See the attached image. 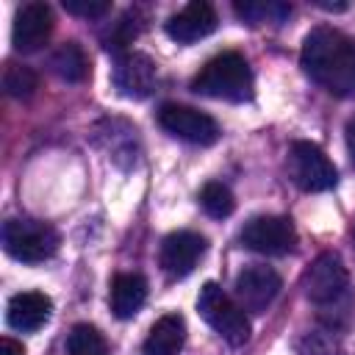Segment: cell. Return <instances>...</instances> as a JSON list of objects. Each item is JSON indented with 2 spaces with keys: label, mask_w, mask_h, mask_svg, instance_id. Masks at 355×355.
Wrapping results in <instances>:
<instances>
[{
  "label": "cell",
  "mask_w": 355,
  "mask_h": 355,
  "mask_svg": "<svg viewBox=\"0 0 355 355\" xmlns=\"http://www.w3.org/2000/svg\"><path fill=\"white\" fill-rule=\"evenodd\" d=\"M205 252V239L194 230H175L161 241V269L169 277H186Z\"/></svg>",
  "instance_id": "4fadbf2b"
},
{
  "label": "cell",
  "mask_w": 355,
  "mask_h": 355,
  "mask_svg": "<svg viewBox=\"0 0 355 355\" xmlns=\"http://www.w3.org/2000/svg\"><path fill=\"white\" fill-rule=\"evenodd\" d=\"M111 311L116 319H133L147 300V280L139 272H122L111 280Z\"/></svg>",
  "instance_id": "2e32d148"
},
{
  "label": "cell",
  "mask_w": 355,
  "mask_h": 355,
  "mask_svg": "<svg viewBox=\"0 0 355 355\" xmlns=\"http://www.w3.org/2000/svg\"><path fill=\"white\" fill-rule=\"evenodd\" d=\"M288 172L302 191H327L338 183L336 164L313 141H294L288 150Z\"/></svg>",
  "instance_id": "5b68a950"
},
{
  "label": "cell",
  "mask_w": 355,
  "mask_h": 355,
  "mask_svg": "<svg viewBox=\"0 0 355 355\" xmlns=\"http://www.w3.org/2000/svg\"><path fill=\"white\" fill-rule=\"evenodd\" d=\"M58 230L39 219H8L3 225V247L22 263H42L58 250Z\"/></svg>",
  "instance_id": "277c9868"
},
{
  "label": "cell",
  "mask_w": 355,
  "mask_h": 355,
  "mask_svg": "<svg viewBox=\"0 0 355 355\" xmlns=\"http://www.w3.org/2000/svg\"><path fill=\"white\" fill-rule=\"evenodd\" d=\"M216 22H219V17H216V8L211 3L191 0L178 14H172L164 28H166L169 39L180 42V44H191V42H200V39L211 36L216 31Z\"/></svg>",
  "instance_id": "7c38bea8"
},
{
  "label": "cell",
  "mask_w": 355,
  "mask_h": 355,
  "mask_svg": "<svg viewBox=\"0 0 355 355\" xmlns=\"http://www.w3.org/2000/svg\"><path fill=\"white\" fill-rule=\"evenodd\" d=\"M67 355H111L103 333L94 324H75L67 336Z\"/></svg>",
  "instance_id": "ac0fdd59"
},
{
  "label": "cell",
  "mask_w": 355,
  "mask_h": 355,
  "mask_svg": "<svg viewBox=\"0 0 355 355\" xmlns=\"http://www.w3.org/2000/svg\"><path fill=\"white\" fill-rule=\"evenodd\" d=\"M158 122L166 133L191 141V144H214L219 139V125L214 116H208L205 111H197L191 105H180V103H164L158 108Z\"/></svg>",
  "instance_id": "52a82bcc"
},
{
  "label": "cell",
  "mask_w": 355,
  "mask_h": 355,
  "mask_svg": "<svg viewBox=\"0 0 355 355\" xmlns=\"http://www.w3.org/2000/svg\"><path fill=\"white\" fill-rule=\"evenodd\" d=\"M53 8L47 3H25L17 17H14V25H11V42H14V50L19 53H33L39 50L50 33H53Z\"/></svg>",
  "instance_id": "8fae6325"
},
{
  "label": "cell",
  "mask_w": 355,
  "mask_h": 355,
  "mask_svg": "<svg viewBox=\"0 0 355 355\" xmlns=\"http://www.w3.org/2000/svg\"><path fill=\"white\" fill-rule=\"evenodd\" d=\"M344 141H347V153L355 164V116L347 119V128H344Z\"/></svg>",
  "instance_id": "cb8c5ba5"
},
{
  "label": "cell",
  "mask_w": 355,
  "mask_h": 355,
  "mask_svg": "<svg viewBox=\"0 0 355 355\" xmlns=\"http://www.w3.org/2000/svg\"><path fill=\"white\" fill-rule=\"evenodd\" d=\"M233 11L239 19L250 22V25H258V22H280L291 14V8L286 3H233Z\"/></svg>",
  "instance_id": "44dd1931"
},
{
  "label": "cell",
  "mask_w": 355,
  "mask_h": 355,
  "mask_svg": "<svg viewBox=\"0 0 355 355\" xmlns=\"http://www.w3.org/2000/svg\"><path fill=\"white\" fill-rule=\"evenodd\" d=\"M197 311L230 347H241L250 338V319H247L244 308L236 300H230V294H225L219 283L208 280L200 288Z\"/></svg>",
  "instance_id": "3957f363"
},
{
  "label": "cell",
  "mask_w": 355,
  "mask_h": 355,
  "mask_svg": "<svg viewBox=\"0 0 355 355\" xmlns=\"http://www.w3.org/2000/svg\"><path fill=\"white\" fill-rule=\"evenodd\" d=\"M0 355H25V347L6 336V338H0Z\"/></svg>",
  "instance_id": "d4e9b609"
},
{
  "label": "cell",
  "mask_w": 355,
  "mask_h": 355,
  "mask_svg": "<svg viewBox=\"0 0 355 355\" xmlns=\"http://www.w3.org/2000/svg\"><path fill=\"white\" fill-rule=\"evenodd\" d=\"M236 302L250 313H263L283 288L280 275L272 266H247L236 277Z\"/></svg>",
  "instance_id": "30bf717a"
},
{
  "label": "cell",
  "mask_w": 355,
  "mask_h": 355,
  "mask_svg": "<svg viewBox=\"0 0 355 355\" xmlns=\"http://www.w3.org/2000/svg\"><path fill=\"white\" fill-rule=\"evenodd\" d=\"M53 313V300L42 291H22V294H14L8 300V308H6V319L14 330H22V333H33L39 327L47 324Z\"/></svg>",
  "instance_id": "5bb4252c"
},
{
  "label": "cell",
  "mask_w": 355,
  "mask_h": 355,
  "mask_svg": "<svg viewBox=\"0 0 355 355\" xmlns=\"http://www.w3.org/2000/svg\"><path fill=\"white\" fill-rule=\"evenodd\" d=\"M64 8L75 17H86V19H100L111 11V3L105 0H64Z\"/></svg>",
  "instance_id": "603a6c76"
},
{
  "label": "cell",
  "mask_w": 355,
  "mask_h": 355,
  "mask_svg": "<svg viewBox=\"0 0 355 355\" xmlns=\"http://www.w3.org/2000/svg\"><path fill=\"white\" fill-rule=\"evenodd\" d=\"M50 67H53V72H55L61 80H67V83H80V80H86V75H89V55H86V50H83L78 42H64V44L53 53Z\"/></svg>",
  "instance_id": "e0dca14e"
},
{
  "label": "cell",
  "mask_w": 355,
  "mask_h": 355,
  "mask_svg": "<svg viewBox=\"0 0 355 355\" xmlns=\"http://www.w3.org/2000/svg\"><path fill=\"white\" fill-rule=\"evenodd\" d=\"M186 344V319L180 313H164L150 327L141 352L144 355H178Z\"/></svg>",
  "instance_id": "9a60e30c"
},
{
  "label": "cell",
  "mask_w": 355,
  "mask_h": 355,
  "mask_svg": "<svg viewBox=\"0 0 355 355\" xmlns=\"http://www.w3.org/2000/svg\"><path fill=\"white\" fill-rule=\"evenodd\" d=\"M200 205H202V211H205L208 216H214V219H225V216L233 214L236 200H233V191H230L225 183L211 180V183H205L202 191H200Z\"/></svg>",
  "instance_id": "ffe728a7"
},
{
  "label": "cell",
  "mask_w": 355,
  "mask_h": 355,
  "mask_svg": "<svg viewBox=\"0 0 355 355\" xmlns=\"http://www.w3.org/2000/svg\"><path fill=\"white\" fill-rule=\"evenodd\" d=\"M241 244L261 255H286L297 244V230L288 216H252L241 230Z\"/></svg>",
  "instance_id": "ba28073f"
},
{
  "label": "cell",
  "mask_w": 355,
  "mask_h": 355,
  "mask_svg": "<svg viewBox=\"0 0 355 355\" xmlns=\"http://www.w3.org/2000/svg\"><path fill=\"white\" fill-rule=\"evenodd\" d=\"M111 83L122 97H130V100L150 97L158 83L153 58L144 53H136V50L119 53L114 61V69H111Z\"/></svg>",
  "instance_id": "9c48e42d"
},
{
  "label": "cell",
  "mask_w": 355,
  "mask_h": 355,
  "mask_svg": "<svg viewBox=\"0 0 355 355\" xmlns=\"http://www.w3.org/2000/svg\"><path fill=\"white\" fill-rule=\"evenodd\" d=\"M305 75L336 97L355 94V36L319 25L313 28L300 50Z\"/></svg>",
  "instance_id": "6da1fadb"
},
{
  "label": "cell",
  "mask_w": 355,
  "mask_h": 355,
  "mask_svg": "<svg viewBox=\"0 0 355 355\" xmlns=\"http://www.w3.org/2000/svg\"><path fill=\"white\" fill-rule=\"evenodd\" d=\"M141 28H144V22H141V17H139V11H128L119 22H114L111 25V33L108 36H103V44H105V50H125L139 33H141Z\"/></svg>",
  "instance_id": "7402d4cb"
},
{
  "label": "cell",
  "mask_w": 355,
  "mask_h": 355,
  "mask_svg": "<svg viewBox=\"0 0 355 355\" xmlns=\"http://www.w3.org/2000/svg\"><path fill=\"white\" fill-rule=\"evenodd\" d=\"M3 89L8 97H31L36 89H39V75L25 67V64H14L8 61L6 69H3Z\"/></svg>",
  "instance_id": "d6986e66"
},
{
  "label": "cell",
  "mask_w": 355,
  "mask_h": 355,
  "mask_svg": "<svg viewBox=\"0 0 355 355\" xmlns=\"http://www.w3.org/2000/svg\"><path fill=\"white\" fill-rule=\"evenodd\" d=\"M347 286H349V275L338 252H319L302 275V291L316 305L336 302L338 297H344Z\"/></svg>",
  "instance_id": "8992f818"
},
{
  "label": "cell",
  "mask_w": 355,
  "mask_h": 355,
  "mask_svg": "<svg viewBox=\"0 0 355 355\" xmlns=\"http://www.w3.org/2000/svg\"><path fill=\"white\" fill-rule=\"evenodd\" d=\"M252 69L241 53H219L205 67L194 75L191 92L214 100H227V103H244L252 97Z\"/></svg>",
  "instance_id": "7a4b0ae2"
}]
</instances>
